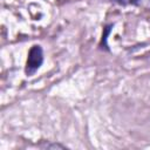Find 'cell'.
<instances>
[{"label": "cell", "instance_id": "6da1fadb", "mask_svg": "<svg viewBox=\"0 0 150 150\" xmlns=\"http://www.w3.org/2000/svg\"><path fill=\"white\" fill-rule=\"evenodd\" d=\"M45 60L43 56V49L40 45H34L32 46V48L29 49L28 53V57L26 61V67H25V73L27 76H32L34 75L40 67L42 66Z\"/></svg>", "mask_w": 150, "mask_h": 150}, {"label": "cell", "instance_id": "7a4b0ae2", "mask_svg": "<svg viewBox=\"0 0 150 150\" xmlns=\"http://www.w3.org/2000/svg\"><path fill=\"white\" fill-rule=\"evenodd\" d=\"M115 4H118L121 6H128V5H132V6H138V7H146L150 8V0H111Z\"/></svg>", "mask_w": 150, "mask_h": 150}, {"label": "cell", "instance_id": "3957f363", "mask_svg": "<svg viewBox=\"0 0 150 150\" xmlns=\"http://www.w3.org/2000/svg\"><path fill=\"white\" fill-rule=\"evenodd\" d=\"M39 146L42 148V149H55V148L64 149L66 148V145H62V144H59V143H48V142L41 143V144H39Z\"/></svg>", "mask_w": 150, "mask_h": 150}]
</instances>
